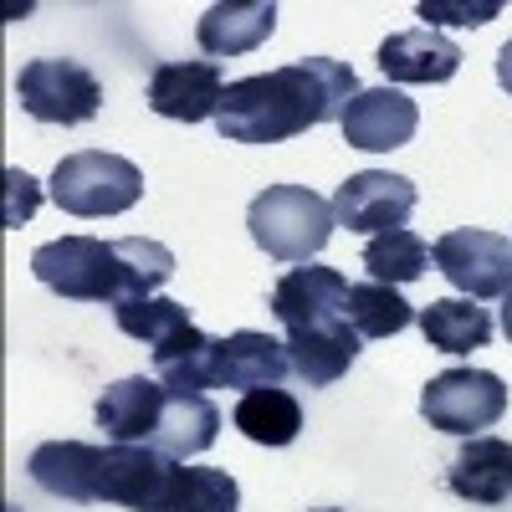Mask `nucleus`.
Instances as JSON below:
<instances>
[{"label":"nucleus","instance_id":"4be33fe9","mask_svg":"<svg viewBox=\"0 0 512 512\" xmlns=\"http://www.w3.org/2000/svg\"><path fill=\"white\" fill-rule=\"evenodd\" d=\"M231 420L256 446H292L297 431H303V405H297V395H287L282 384H272V390H246L236 400Z\"/></svg>","mask_w":512,"mask_h":512},{"label":"nucleus","instance_id":"39448f33","mask_svg":"<svg viewBox=\"0 0 512 512\" xmlns=\"http://www.w3.org/2000/svg\"><path fill=\"white\" fill-rule=\"evenodd\" d=\"M52 200L77 221H103L123 216L144 200V169L108 149H82L67 154L52 175Z\"/></svg>","mask_w":512,"mask_h":512},{"label":"nucleus","instance_id":"f3484780","mask_svg":"<svg viewBox=\"0 0 512 512\" xmlns=\"http://www.w3.org/2000/svg\"><path fill=\"white\" fill-rule=\"evenodd\" d=\"M154 379L164 390H180V395L221 390V338L200 333L195 323L180 328L169 344L154 349Z\"/></svg>","mask_w":512,"mask_h":512},{"label":"nucleus","instance_id":"2eb2a0df","mask_svg":"<svg viewBox=\"0 0 512 512\" xmlns=\"http://www.w3.org/2000/svg\"><path fill=\"white\" fill-rule=\"evenodd\" d=\"M277 31V6L272 0H221L210 6L195 26V41L205 57H241V52H256L262 41Z\"/></svg>","mask_w":512,"mask_h":512},{"label":"nucleus","instance_id":"a211bd4d","mask_svg":"<svg viewBox=\"0 0 512 512\" xmlns=\"http://www.w3.org/2000/svg\"><path fill=\"white\" fill-rule=\"evenodd\" d=\"M287 359H292V374L308 384V390H323V384L344 379L359 359V344L364 338L354 333V323H328V328H308V333H287Z\"/></svg>","mask_w":512,"mask_h":512},{"label":"nucleus","instance_id":"5701e85b","mask_svg":"<svg viewBox=\"0 0 512 512\" xmlns=\"http://www.w3.org/2000/svg\"><path fill=\"white\" fill-rule=\"evenodd\" d=\"M359 262L369 267V282H384V287H405L415 277L431 272V246H425L415 231H384V236H369Z\"/></svg>","mask_w":512,"mask_h":512},{"label":"nucleus","instance_id":"423d86ee","mask_svg":"<svg viewBox=\"0 0 512 512\" xmlns=\"http://www.w3.org/2000/svg\"><path fill=\"white\" fill-rule=\"evenodd\" d=\"M420 415L431 420V431L472 441L507 415V384L492 369H446L425 384Z\"/></svg>","mask_w":512,"mask_h":512},{"label":"nucleus","instance_id":"7ed1b4c3","mask_svg":"<svg viewBox=\"0 0 512 512\" xmlns=\"http://www.w3.org/2000/svg\"><path fill=\"white\" fill-rule=\"evenodd\" d=\"M31 272L41 287H52L67 303H108L123 308L134 297H154L175 277V251L149 241V236H123V241H98V236H62L36 246Z\"/></svg>","mask_w":512,"mask_h":512},{"label":"nucleus","instance_id":"ddd939ff","mask_svg":"<svg viewBox=\"0 0 512 512\" xmlns=\"http://www.w3.org/2000/svg\"><path fill=\"white\" fill-rule=\"evenodd\" d=\"M164 405H169V390L159 379H144V374H128L118 384H108L103 400H98V431L118 446H149L159 420H164Z\"/></svg>","mask_w":512,"mask_h":512},{"label":"nucleus","instance_id":"7c9ffc66","mask_svg":"<svg viewBox=\"0 0 512 512\" xmlns=\"http://www.w3.org/2000/svg\"><path fill=\"white\" fill-rule=\"evenodd\" d=\"M318 512H338V507H318Z\"/></svg>","mask_w":512,"mask_h":512},{"label":"nucleus","instance_id":"cd10ccee","mask_svg":"<svg viewBox=\"0 0 512 512\" xmlns=\"http://www.w3.org/2000/svg\"><path fill=\"white\" fill-rule=\"evenodd\" d=\"M6 185H11V210H6V226H21L31 210H36V180L26 169H6Z\"/></svg>","mask_w":512,"mask_h":512},{"label":"nucleus","instance_id":"1a4fd4ad","mask_svg":"<svg viewBox=\"0 0 512 512\" xmlns=\"http://www.w3.org/2000/svg\"><path fill=\"white\" fill-rule=\"evenodd\" d=\"M333 221L349 226L359 236H384L400 231L415 210V185L405 175H390V169H359L344 185L333 190Z\"/></svg>","mask_w":512,"mask_h":512},{"label":"nucleus","instance_id":"6e6552de","mask_svg":"<svg viewBox=\"0 0 512 512\" xmlns=\"http://www.w3.org/2000/svg\"><path fill=\"white\" fill-rule=\"evenodd\" d=\"M431 262L472 303H482V297H512V241L497 231H482V226L446 231L431 246Z\"/></svg>","mask_w":512,"mask_h":512},{"label":"nucleus","instance_id":"6ab92c4d","mask_svg":"<svg viewBox=\"0 0 512 512\" xmlns=\"http://www.w3.org/2000/svg\"><path fill=\"white\" fill-rule=\"evenodd\" d=\"M287 374H292V359L282 338L256 333V328L221 338V390H272Z\"/></svg>","mask_w":512,"mask_h":512},{"label":"nucleus","instance_id":"bb28decb","mask_svg":"<svg viewBox=\"0 0 512 512\" xmlns=\"http://www.w3.org/2000/svg\"><path fill=\"white\" fill-rule=\"evenodd\" d=\"M502 6L497 0H487V6H466V0H425L420 6V21H446V26H482L492 21Z\"/></svg>","mask_w":512,"mask_h":512},{"label":"nucleus","instance_id":"4468645a","mask_svg":"<svg viewBox=\"0 0 512 512\" xmlns=\"http://www.w3.org/2000/svg\"><path fill=\"white\" fill-rule=\"evenodd\" d=\"M379 72L390 82H410V88H436V82H451L461 72V47L431 26L395 31L379 47Z\"/></svg>","mask_w":512,"mask_h":512},{"label":"nucleus","instance_id":"0eeeda50","mask_svg":"<svg viewBox=\"0 0 512 512\" xmlns=\"http://www.w3.org/2000/svg\"><path fill=\"white\" fill-rule=\"evenodd\" d=\"M16 98L36 123H93L103 113V82L67 57H36L16 77Z\"/></svg>","mask_w":512,"mask_h":512},{"label":"nucleus","instance_id":"aec40b11","mask_svg":"<svg viewBox=\"0 0 512 512\" xmlns=\"http://www.w3.org/2000/svg\"><path fill=\"white\" fill-rule=\"evenodd\" d=\"M221 436V410L210 395H180L169 390V405H164V420L154 431V451H164L169 461H190L200 451H210Z\"/></svg>","mask_w":512,"mask_h":512},{"label":"nucleus","instance_id":"f257e3e1","mask_svg":"<svg viewBox=\"0 0 512 512\" xmlns=\"http://www.w3.org/2000/svg\"><path fill=\"white\" fill-rule=\"evenodd\" d=\"M354 98H359V77L349 62L303 57V62L231 82L216 113V128L231 144H287L318 123L344 118Z\"/></svg>","mask_w":512,"mask_h":512},{"label":"nucleus","instance_id":"412c9836","mask_svg":"<svg viewBox=\"0 0 512 512\" xmlns=\"http://www.w3.org/2000/svg\"><path fill=\"white\" fill-rule=\"evenodd\" d=\"M425 344L441 349V354H472V349H487L492 338V318L487 308H477L472 297H436L415 313Z\"/></svg>","mask_w":512,"mask_h":512},{"label":"nucleus","instance_id":"20e7f679","mask_svg":"<svg viewBox=\"0 0 512 512\" xmlns=\"http://www.w3.org/2000/svg\"><path fill=\"white\" fill-rule=\"evenodd\" d=\"M246 226H251V241L262 246L272 262L308 267L328 246L338 221H333V205L323 195H313L308 185H267L251 200Z\"/></svg>","mask_w":512,"mask_h":512},{"label":"nucleus","instance_id":"f8f14e48","mask_svg":"<svg viewBox=\"0 0 512 512\" xmlns=\"http://www.w3.org/2000/svg\"><path fill=\"white\" fill-rule=\"evenodd\" d=\"M231 82L221 77L216 62H159L149 72V108L159 118H175V123H205L221 113Z\"/></svg>","mask_w":512,"mask_h":512},{"label":"nucleus","instance_id":"b1692460","mask_svg":"<svg viewBox=\"0 0 512 512\" xmlns=\"http://www.w3.org/2000/svg\"><path fill=\"white\" fill-rule=\"evenodd\" d=\"M164 512H241V487L221 466H180Z\"/></svg>","mask_w":512,"mask_h":512},{"label":"nucleus","instance_id":"f03ea898","mask_svg":"<svg viewBox=\"0 0 512 512\" xmlns=\"http://www.w3.org/2000/svg\"><path fill=\"white\" fill-rule=\"evenodd\" d=\"M185 461H169L154 446H88V441H47L36 446L26 472L41 492L82 507H128V512H164L169 482Z\"/></svg>","mask_w":512,"mask_h":512},{"label":"nucleus","instance_id":"dca6fc26","mask_svg":"<svg viewBox=\"0 0 512 512\" xmlns=\"http://www.w3.org/2000/svg\"><path fill=\"white\" fill-rule=\"evenodd\" d=\"M446 487L461 497V502H477V507H497L512 497V441L502 436H472L451 472H446Z\"/></svg>","mask_w":512,"mask_h":512},{"label":"nucleus","instance_id":"c756f323","mask_svg":"<svg viewBox=\"0 0 512 512\" xmlns=\"http://www.w3.org/2000/svg\"><path fill=\"white\" fill-rule=\"evenodd\" d=\"M502 333H507V344H512V297H502Z\"/></svg>","mask_w":512,"mask_h":512},{"label":"nucleus","instance_id":"c85d7f7f","mask_svg":"<svg viewBox=\"0 0 512 512\" xmlns=\"http://www.w3.org/2000/svg\"><path fill=\"white\" fill-rule=\"evenodd\" d=\"M497 82H502V88L512 93V41H507V47L497 52Z\"/></svg>","mask_w":512,"mask_h":512},{"label":"nucleus","instance_id":"a878e982","mask_svg":"<svg viewBox=\"0 0 512 512\" xmlns=\"http://www.w3.org/2000/svg\"><path fill=\"white\" fill-rule=\"evenodd\" d=\"M113 323H118L123 338H139V344L159 349V344H169L180 328H190V308L169 303V297H134V303L113 308Z\"/></svg>","mask_w":512,"mask_h":512},{"label":"nucleus","instance_id":"9d476101","mask_svg":"<svg viewBox=\"0 0 512 512\" xmlns=\"http://www.w3.org/2000/svg\"><path fill=\"white\" fill-rule=\"evenodd\" d=\"M272 318L287 333H308L349 318V277L333 267H292L272 287Z\"/></svg>","mask_w":512,"mask_h":512},{"label":"nucleus","instance_id":"9b49d317","mask_svg":"<svg viewBox=\"0 0 512 512\" xmlns=\"http://www.w3.org/2000/svg\"><path fill=\"white\" fill-rule=\"evenodd\" d=\"M344 128V144L364 149V154H390L405 149L420 128V108L400 93V88H359V98L338 118Z\"/></svg>","mask_w":512,"mask_h":512},{"label":"nucleus","instance_id":"393cba45","mask_svg":"<svg viewBox=\"0 0 512 512\" xmlns=\"http://www.w3.org/2000/svg\"><path fill=\"white\" fill-rule=\"evenodd\" d=\"M349 323H354L359 338H395L415 323V308L400 297V287L354 282L349 287Z\"/></svg>","mask_w":512,"mask_h":512}]
</instances>
